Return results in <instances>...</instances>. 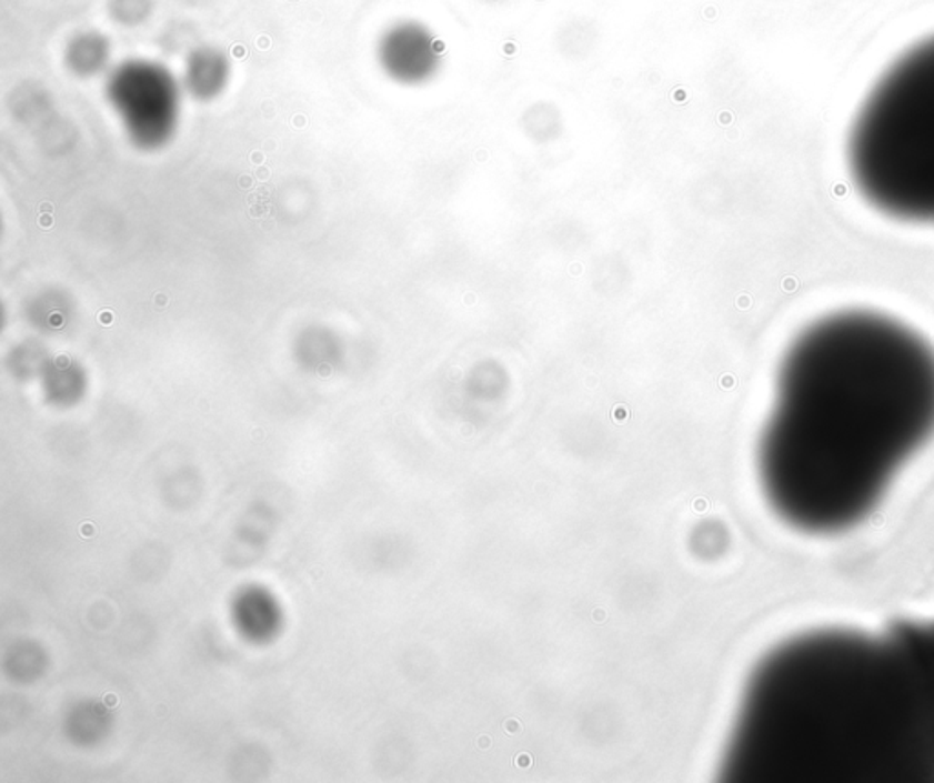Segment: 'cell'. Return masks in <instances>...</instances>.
Masks as SVG:
<instances>
[{
	"mask_svg": "<svg viewBox=\"0 0 934 783\" xmlns=\"http://www.w3.org/2000/svg\"><path fill=\"white\" fill-rule=\"evenodd\" d=\"M934 431V348L888 314L843 309L797 334L761 442L766 493L789 515L873 501Z\"/></svg>",
	"mask_w": 934,
	"mask_h": 783,
	"instance_id": "cell-1",
	"label": "cell"
},
{
	"mask_svg": "<svg viewBox=\"0 0 934 783\" xmlns=\"http://www.w3.org/2000/svg\"><path fill=\"white\" fill-rule=\"evenodd\" d=\"M848 174L891 220L934 225V36L888 67L854 116Z\"/></svg>",
	"mask_w": 934,
	"mask_h": 783,
	"instance_id": "cell-2",
	"label": "cell"
},
{
	"mask_svg": "<svg viewBox=\"0 0 934 783\" xmlns=\"http://www.w3.org/2000/svg\"><path fill=\"white\" fill-rule=\"evenodd\" d=\"M107 98L138 149H163L174 139L183 84L169 68L141 59L121 62L108 76Z\"/></svg>",
	"mask_w": 934,
	"mask_h": 783,
	"instance_id": "cell-3",
	"label": "cell"
},
{
	"mask_svg": "<svg viewBox=\"0 0 934 783\" xmlns=\"http://www.w3.org/2000/svg\"><path fill=\"white\" fill-rule=\"evenodd\" d=\"M232 67L229 57L218 48L203 47L187 59L183 73L184 92L198 101H214L229 87Z\"/></svg>",
	"mask_w": 934,
	"mask_h": 783,
	"instance_id": "cell-4",
	"label": "cell"
},
{
	"mask_svg": "<svg viewBox=\"0 0 934 783\" xmlns=\"http://www.w3.org/2000/svg\"><path fill=\"white\" fill-rule=\"evenodd\" d=\"M67 67L79 78H93L104 72L112 59V47L107 37L96 31L77 36L67 48Z\"/></svg>",
	"mask_w": 934,
	"mask_h": 783,
	"instance_id": "cell-5",
	"label": "cell"
},
{
	"mask_svg": "<svg viewBox=\"0 0 934 783\" xmlns=\"http://www.w3.org/2000/svg\"><path fill=\"white\" fill-rule=\"evenodd\" d=\"M68 305L62 302L61 297H44L37 300L31 309V320L42 329H59L67 320Z\"/></svg>",
	"mask_w": 934,
	"mask_h": 783,
	"instance_id": "cell-6",
	"label": "cell"
},
{
	"mask_svg": "<svg viewBox=\"0 0 934 783\" xmlns=\"http://www.w3.org/2000/svg\"><path fill=\"white\" fill-rule=\"evenodd\" d=\"M150 4L152 0H112L110 10L116 21L123 24H138L149 17Z\"/></svg>",
	"mask_w": 934,
	"mask_h": 783,
	"instance_id": "cell-7",
	"label": "cell"
}]
</instances>
